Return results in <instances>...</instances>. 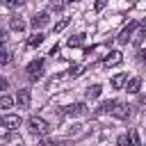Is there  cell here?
<instances>
[{
    "label": "cell",
    "instance_id": "obj_20",
    "mask_svg": "<svg viewBox=\"0 0 146 146\" xmlns=\"http://www.w3.org/2000/svg\"><path fill=\"white\" fill-rule=\"evenodd\" d=\"M66 75L68 78H78V75H82V66H78V64H73L68 71H66Z\"/></svg>",
    "mask_w": 146,
    "mask_h": 146
},
{
    "label": "cell",
    "instance_id": "obj_26",
    "mask_svg": "<svg viewBox=\"0 0 146 146\" xmlns=\"http://www.w3.org/2000/svg\"><path fill=\"white\" fill-rule=\"evenodd\" d=\"M9 59H11V55H9V50H5V52H2V59H0V64L5 66V64H9Z\"/></svg>",
    "mask_w": 146,
    "mask_h": 146
},
{
    "label": "cell",
    "instance_id": "obj_30",
    "mask_svg": "<svg viewBox=\"0 0 146 146\" xmlns=\"http://www.w3.org/2000/svg\"><path fill=\"white\" fill-rule=\"evenodd\" d=\"M7 84H9V82H7V80H5V78H2V80H0V89H2V91H5V89H7Z\"/></svg>",
    "mask_w": 146,
    "mask_h": 146
},
{
    "label": "cell",
    "instance_id": "obj_7",
    "mask_svg": "<svg viewBox=\"0 0 146 146\" xmlns=\"http://www.w3.org/2000/svg\"><path fill=\"white\" fill-rule=\"evenodd\" d=\"M48 21H50V14H48V11H39V14H34V16H32V21H30V23H32V27H34V30H39V27H43Z\"/></svg>",
    "mask_w": 146,
    "mask_h": 146
},
{
    "label": "cell",
    "instance_id": "obj_27",
    "mask_svg": "<svg viewBox=\"0 0 146 146\" xmlns=\"http://www.w3.org/2000/svg\"><path fill=\"white\" fill-rule=\"evenodd\" d=\"M137 59L139 62H146V48H139L137 50Z\"/></svg>",
    "mask_w": 146,
    "mask_h": 146
},
{
    "label": "cell",
    "instance_id": "obj_24",
    "mask_svg": "<svg viewBox=\"0 0 146 146\" xmlns=\"http://www.w3.org/2000/svg\"><path fill=\"white\" fill-rule=\"evenodd\" d=\"M66 25H68V18H64V21H59V23L55 25V32H62V30H64Z\"/></svg>",
    "mask_w": 146,
    "mask_h": 146
},
{
    "label": "cell",
    "instance_id": "obj_9",
    "mask_svg": "<svg viewBox=\"0 0 146 146\" xmlns=\"http://www.w3.org/2000/svg\"><path fill=\"white\" fill-rule=\"evenodd\" d=\"M112 114H114L116 119H128V116H130V107H128L125 103H119V100H116V105H114Z\"/></svg>",
    "mask_w": 146,
    "mask_h": 146
},
{
    "label": "cell",
    "instance_id": "obj_16",
    "mask_svg": "<svg viewBox=\"0 0 146 146\" xmlns=\"http://www.w3.org/2000/svg\"><path fill=\"white\" fill-rule=\"evenodd\" d=\"M84 36H87V34H75V36H71V39L66 41V46H68V48H80V46L84 43Z\"/></svg>",
    "mask_w": 146,
    "mask_h": 146
},
{
    "label": "cell",
    "instance_id": "obj_22",
    "mask_svg": "<svg viewBox=\"0 0 146 146\" xmlns=\"http://www.w3.org/2000/svg\"><path fill=\"white\" fill-rule=\"evenodd\" d=\"M64 5H66L64 0H50V9H55V11H59Z\"/></svg>",
    "mask_w": 146,
    "mask_h": 146
},
{
    "label": "cell",
    "instance_id": "obj_10",
    "mask_svg": "<svg viewBox=\"0 0 146 146\" xmlns=\"http://www.w3.org/2000/svg\"><path fill=\"white\" fill-rule=\"evenodd\" d=\"M9 27H11L14 32H23V30H25V21H23L21 16H9Z\"/></svg>",
    "mask_w": 146,
    "mask_h": 146
},
{
    "label": "cell",
    "instance_id": "obj_12",
    "mask_svg": "<svg viewBox=\"0 0 146 146\" xmlns=\"http://www.w3.org/2000/svg\"><path fill=\"white\" fill-rule=\"evenodd\" d=\"M128 84V73H116L114 78H112V87L114 89H121V87H125Z\"/></svg>",
    "mask_w": 146,
    "mask_h": 146
},
{
    "label": "cell",
    "instance_id": "obj_14",
    "mask_svg": "<svg viewBox=\"0 0 146 146\" xmlns=\"http://www.w3.org/2000/svg\"><path fill=\"white\" fill-rule=\"evenodd\" d=\"M43 39H46V36H43L41 32H34V34L27 39V48H36V46H41V43H43Z\"/></svg>",
    "mask_w": 146,
    "mask_h": 146
},
{
    "label": "cell",
    "instance_id": "obj_2",
    "mask_svg": "<svg viewBox=\"0 0 146 146\" xmlns=\"http://www.w3.org/2000/svg\"><path fill=\"white\" fill-rule=\"evenodd\" d=\"M43 59H32L30 64H27V68H25V73H27V78L30 80H39L41 75H43Z\"/></svg>",
    "mask_w": 146,
    "mask_h": 146
},
{
    "label": "cell",
    "instance_id": "obj_8",
    "mask_svg": "<svg viewBox=\"0 0 146 146\" xmlns=\"http://www.w3.org/2000/svg\"><path fill=\"white\" fill-rule=\"evenodd\" d=\"M2 125H5L7 130H16V128L21 125V116H18V114H5V116H2Z\"/></svg>",
    "mask_w": 146,
    "mask_h": 146
},
{
    "label": "cell",
    "instance_id": "obj_3",
    "mask_svg": "<svg viewBox=\"0 0 146 146\" xmlns=\"http://www.w3.org/2000/svg\"><path fill=\"white\" fill-rule=\"evenodd\" d=\"M30 100H32L30 89H18V94H16V105H18L21 110H27V107H30Z\"/></svg>",
    "mask_w": 146,
    "mask_h": 146
},
{
    "label": "cell",
    "instance_id": "obj_21",
    "mask_svg": "<svg viewBox=\"0 0 146 146\" xmlns=\"http://www.w3.org/2000/svg\"><path fill=\"white\" fill-rule=\"evenodd\" d=\"M36 146H62V141L59 139H41Z\"/></svg>",
    "mask_w": 146,
    "mask_h": 146
},
{
    "label": "cell",
    "instance_id": "obj_31",
    "mask_svg": "<svg viewBox=\"0 0 146 146\" xmlns=\"http://www.w3.org/2000/svg\"><path fill=\"white\" fill-rule=\"evenodd\" d=\"M68 2H78V0H68Z\"/></svg>",
    "mask_w": 146,
    "mask_h": 146
},
{
    "label": "cell",
    "instance_id": "obj_1",
    "mask_svg": "<svg viewBox=\"0 0 146 146\" xmlns=\"http://www.w3.org/2000/svg\"><path fill=\"white\" fill-rule=\"evenodd\" d=\"M27 130H30V135H34V137H46V135L50 132V125H48V121L41 119V116H30V119H27Z\"/></svg>",
    "mask_w": 146,
    "mask_h": 146
},
{
    "label": "cell",
    "instance_id": "obj_13",
    "mask_svg": "<svg viewBox=\"0 0 146 146\" xmlns=\"http://www.w3.org/2000/svg\"><path fill=\"white\" fill-rule=\"evenodd\" d=\"M100 91H103V87H100V84H91V87H87L84 96H87L89 100H96V98L100 96Z\"/></svg>",
    "mask_w": 146,
    "mask_h": 146
},
{
    "label": "cell",
    "instance_id": "obj_23",
    "mask_svg": "<svg viewBox=\"0 0 146 146\" xmlns=\"http://www.w3.org/2000/svg\"><path fill=\"white\" fill-rule=\"evenodd\" d=\"M130 141H132V146H141V141H139V135H137V130H130Z\"/></svg>",
    "mask_w": 146,
    "mask_h": 146
},
{
    "label": "cell",
    "instance_id": "obj_18",
    "mask_svg": "<svg viewBox=\"0 0 146 146\" xmlns=\"http://www.w3.org/2000/svg\"><path fill=\"white\" fill-rule=\"evenodd\" d=\"M14 103H16V98H11V96H7V94L0 98V107H2V110H9Z\"/></svg>",
    "mask_w": 146,
    "mask_h": 146
},
{
    "label": "cell",
    "instance_id": "obj_19",
    "mask_svg": "<svg viewBox=\"0 0 146 146\" xmlns=\"http://www.w3.org/2000/svg\"><path fill=\"white\" fill-rule=\"evenodd\" d=\"M116 146H132L130 132H128V135H119V137H116Z\"/></svg>",
    "mask_w": 146,
    "mask_h": 146
},
{
    "label": "cell",
    "instance_id": "obj_11",
    "mask_svg": "<svg viewBox=\"0 0 146 146\" xmlns=\"http://www.w3.org/2000/svg\"><path fill=\"white\" fill-rule=\"evenodd\" d=\"M139 89H141V78H130L128 84H125V91L128 94H139Z\"/></svg>",
    "mask_w": 146,
    "mask_h": 146
},
{
    "label": "cell",
    "instance_id": "obj_28",
    "mask_svg": "<svg viewBox=\"0 0 146 146\" xmlns=\"http://www.w3.org/2000/svg\"><path fill=\"white\" fill-rule=\"evenodd\" d=\"M5 5L7 7H18V5H23V0H5Z\"/></svg>",
    "mask_w": 146,
    "mask_h": 146
},
{
    "label": "cell",
    "instance_id": "obj_4",
    "mask_svg": "<svg viewBox=\"0 0 146 146\" xmlns=\"http://www.w3.org/2000/svg\"><path fill=\"white\" fill-rule=\"evenodd\" d=\"M121 62H123V52H121V50H112V52L103 59V66L110 68V66H119Z\"/></svg>",
    "mask_w": 146,
    "mask_h": 146
},
{
    "label": "cell",
    "instance_id": "obj_25",
    "mask_svg": "<svg viewBox=\"0 0 146 146\" xmlns=\"http://www.w3.org/2000/svg\"><path fill=\"white\" fill-rule=\"evenodd\" d=\"M105 5H107V0H96L94 9H96V11H103V9H105Z\"/></svg>",
    "mask_w": 146,
    "mask_h": 146
},
{
    "label": "cell",
    "instance_id": "obj_15",
    "mask_svg": "<svg viewBox=\"0 0 146 146\" xmlns=\"http://www.w3.org/2000/svg\"><path fill=\"white\" fill-rule=\"evenodd\" d=\"M114 105H116V100H103V103L98 105V110H96V112H98V114H107V112L112 114Z\"/></svg>",
    "mask_w": 146,
    "mask_h": 146
},
{
    "label": "cell",
    "instance_id": "obj_17",
    "mask_svg": "<svg viewBox=\"0 0 146 146\" xmlns=\"http://www.w3.org/2000/svg\"><path fill=\"white\" fill-rule=\"evenodd\" d=\"M144 36H146V27H141V25H139V27L135 30V34H132V43H135V46H139V43L144 41Z\"/></svg>",
    "mask_w": 146,
    "mask_h": 146
},
{
    "label": "cell",
    "instance_id": "obj_29",
    "mask_svg": "<svg viewBox=\"0 0 146 146\" xmlns=\"http://www.w3.org/2000/svg\"><path fill=\"white\" fill-rule=\"evenodd\" d=\"M57 52H59V46H52V48H50V55H52V57H55V55H57Z\"/></svg>",
    "mask_w": 146,
    "mask_h": 146
},
{
    "label": "cell",
    "instance_id": "obj_5",
    "mask_svg": "<svg viewBox=\"0 0 146 146\" xmlns=\"http://www.w3.org/2000/svg\"><path fill=\"white\" fill-rule=\"evenodd\" d=\"M64 114H68V116H84L87 114V105L84 103H73V105L64 107Z\"/></svg>",
    "mask_w": 146,
    "mask_h": 146
},
{
    "label": "cell",
    "instance_id": "obj_6",
    "mask_svg": "<svg viewBox=\"0 0 146 146\" xmlns=\"http://www.w3.org/2000/svg\"><path fill=\"white\" fill-rule=\"evenodd\" d=\"M137 27H139L137 23L125 25V27L121 30V34H119V43H128V41H132V34H135V30H137Z\"/></svg>",
    "mask_w": 146,
    "mask_h": 146
}]
</instances>
